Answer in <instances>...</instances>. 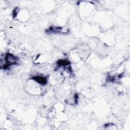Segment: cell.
<instances>
[{"label": "cell", "instance_id": "6da1fadb", "mask_svg": "<svg viewBox=\"0 0 130 130\" xmlns=\"http://www.w3.org/2000/svg\"><path fill=\"white\" fill-rule=\"evenodd\" d=\"M33 79H34L36 82H38L41 84H45L47 82V80L46 78L44 77L41 76H36L33 78Z\"/></svg>", "mask_w": 130, "mask_h": 130}]
</instances>
